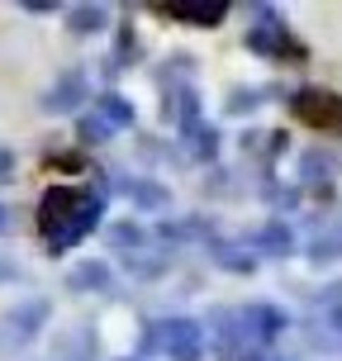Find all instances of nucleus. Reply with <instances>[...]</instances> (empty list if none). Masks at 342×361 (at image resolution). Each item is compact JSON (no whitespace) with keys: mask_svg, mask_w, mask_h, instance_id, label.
I'll return each instance as SVG.
<instances>
[{"mask_svg":"<svg viewBox=\"0 0 342 361\" xmlns=\"http://www.w3.org/2000/svg\"><path fill=\"white\" fill-rule=\"evenodd\" d=\"M290 114L305 128H319V133H342V95L324 86H309L290 100Z\"/></svg>","mask_w":342,"mask_h":361,"instance_id":"1","label":"nucleus"},{"mask_svg":"<svg viewBox=\"0 0 342 361\" xmlns=\"http://www.w3.org/2000/svg\"><path fill=\"white\" fill-rule=\"evenodd\" d=\"M76 204H81V190H76V185H53V190L43 195V209H38V224H43V233H53L62 219H72Z\"/></svg>","mask_w":342,"mask_h":361,"instance_id":"2","label":"nucleus"},{"mask_svg":"<svg viewBox=\"0 0 342 361\" xmlns=\"http://www.w3.org/2000/svg\"><path fill=\"white\" fill-rule=\"evenodd\" d=\"M157 15H166V19H190V24H219V19H224V5H214V10H171V5H162Z\"/></svg>","mask_w":342,"mask_h":361,"instance_id":"3","label":"nucleus"}]
</instances>
